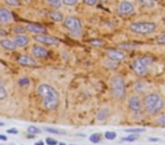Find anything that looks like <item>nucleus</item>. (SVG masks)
Instances as JSON below:
<instances>
[{
  "label": "nucleus",
  "instance_id": "obj_23",
  "mask_svg": "<svg viewBox=\"0 0 165 145\" xmlns=\"http://www.w3.org/2000/svg\"><path fill=\"white\" fill-rule=\"evenodd\" d=\"M139 136L137 134H133V135H130V136H127V137H123L122 140H126V142H135V140H138Z\"/></svg>",
  "mask_w": 165,
  "mask_h": 145
},
{
  "label": "nucleus",
  "instance_id": "obj_44",
  "mask_svg": "<svg viewBox=\"0 0 165 145\" xmlns=\"http://www.w3.org/2000/svg\"><path fill=\"white\" fill-rule=\"evenodd\" d=\"M4 125H5L4 122H1V121H0V127H1V126H4Z\"/></svg>",
  "mask_w": 165,
  "mask_h": 145
},
{
  "label": "nucleus",
  "instance_id": "obj_27",
  "mask_svg": "<svg viewBox=\"0 0 165 145\" xmlns=\"http://www.w3.org/2000/svg\"><path fill=\"white\" fill-rule=\"evenodd\" d=\"M140 61H142L144 65L146 66H149L151 64V61H153V59H151V57H144V58H140Z\"/></svg>",
  "mask_w": 165,
  "mask_h": 145
},
{
  "label": "nucleus",
  "instance_id": "obj_6",
  "mask_svg": "<svg viewBox=\"0 0 165 145\" xmlns=\"http://www.w3.org/2000/svg\"><path fill=\"white\" fill-rule=\"evenodd\" d=\"M131 68H132V70L136 73V75L140 76V77L146 76L147 73H148L147 67L142 64V61H140V59H137V60L132 61L131 62Z\"/></svg>",
  "mask_w": 165,
  "mask_h": 145
},
{
  "label": "nucleus",
  "instance_id": "obj_2",
  "mask_svg": "<svg viewBox=\"0 0 165 145\" xmlns=\"http://www.w3.org/2000/svg\"><path fill=\"white\" fill-rule=\"evenodd\" d=\"M144 104H145L147 112L151 113V115H155V113H158L163 110L165 102L160 95L156 93H151L145 98Z\"/></svg>",
  "mask_w": 165,
  "mask_h": 145
},
{
  "label": "nucleus",
  "instance_id": "obj_9",
  "mask_svg": "<svg viewBox=\"0 0 165 145\" xmlns=\"http://www.w3.org/2000/svg\"><path fill=\"white\" fill-rule=\"evenodd\" d=\"M133 10H135V7L130 1H122L118 8L119 14L121 15H130L133 13Z\"/></svg>",
  "mask_w": 165,
  "mask_h": 145
},
{
  "label": "nucleus",
  "instance_id": "obj_31",
  "mask_svg": "<svg viewBox=\"0 0 165 145\" xmlns=\"http://www.w3.org/2000/svg\"><path fill=\"white\" fill-rule=\"evenodd\" d=\"M90 43L94 47H102L103 46V41L102 40H90Z\"/></svg>",
  "mask_w": 165,
  "mask_h": 145
},
{
  "label": "nucleus",
  "instance_id": "obj_13",
  "mask_svg": "<svg viewBox=\"0 0 165 145\" xmlns=\"http://www.w3.org/2000/svg\"><path fill=\"white\" fill-rule=\"evenodd\" d=\"M47 50L45 48L43 47H40V46H34L32 48V55H34L35 57L38 58H45L47 56Z\"/></svg>",
  "mask_w": 165,
  "mask_h": 145
},
{
  "label": "nucleus",
  "instance_id": "obj_32",
  "mask_svg": "<svg viewBox=\"0 0 165 145\" xmlns=\"http://www.w3.org/2000/svg\"><path fill=\"white\" fill-rule=\"evenodd\" d=\"M6 98H7V91H6L5 87L0 86V100H4Z\"/></svg>",
  "mask_w": 165,
  "mask_h": 145
},
{
  "label": "nucleus",
  "instance_id": "obj_38",
  "mask_svg": "<svg viewBox=\"0 0 165 145\" xmlns=\"http://www.w3.org/2000/svg\"><path fill=\"white\" fill-rule=\"evenodd\" d=\"M157 43H158V44H165V34L164 35L158 36V39H157Z\"/></svg>",
  "mask_w": 165,
  "mask_h": 145
},
{
  "label": "nucleus",
  "instance_id": "obj_43",
  "mask_svg": "<svg viewBox=\"0 0 165 145\" xmlns=\"http://www.w3.org/2000/svg\"><path fill=\"white\" fill-rule=\"evenodd\" d=\"M35 145H43V142H42V140H40V142H36V143H35Z\"/></svg>",
  "mask_w": 165,
  "mask_h": 145
},
{
  "label": "nucleus",
  "instance_id": "obj_25",
  "mask_svg": "<svg viewBox=\"0 0 165 145\" xmlns=\"http://www.w3.org/2000/svg\"><path fill=\"white\" fill-rule=\"evenodd\" d=\"M126 133H135V134H138V133H144L145 129L144 128H130V129H124Z\"/></svg>",
  "mask_w": 165,
  "mask_h": 145
},
{
  "label": "nucleus",
  "instance_id": "obj_3",
  "mask_svg": "<svg viewBox=\"0 0 165 145\" xmlns=\"http://www.w3.org/2000/svg\"><path fill=\"white\" fill-rule=\"evenodd\" d=\"M129 30L137 34H151L156 31V24L151 22H136L129 26Z\"/></svg>",
  "mask_w": 165,
  "mask_h": 145
},
{
  "label": "nucleus",
  "instance_id": "obj_11",
  "mask_svg": "<svg viewBox=\"0 0 165 145\" xmlns=\"http://www.w3.org/2000/svg\"><path fill=\"white\" fill-rule=\"evenodd\" d=\"M13 20V14L6 8H0V24H8Z\"/></svg>",
  "mask_w": 165,
  "mask_h": 145
},
{
  "label": "nucleus",
  "instance_id": "obj_40",
  "mask_svg": "<svg viewBox=\"0 0 165 145\" xmlns=\"http://www.w3.org/2000/svg\"><path fill=\"white\" fill-rule=\"evenodd\" d=\"M7 133H8V134H17V133H18V131L13 128V129H8V131H7Z\"/></svg>",
  "mask_w": 165,
  "mask_h": 145
},
{
  "label": "nucleus",
  "instance_id": "obj_14",
  "mask_svg": "<svg viewBox=\"0 0 165 145\" xmlns=\"http://www.w3.org/2000/svg\"><path fill=\"white\" fill-rule=\"evenodd\" d=\"M29 42V36L23 35V34H18V35L15 36V39H14V43L16 44V47H19V48L25 47Z\"/></svg>",
  "mask_w": 165,
  "mask_h": 145
},
{
  "label": "nucleus",
  "instance_id": "obj_45",
  "mask_svg": "<svg viewBox=\"0 0 165 145\" xmlns=\"http://www.w3.org/2000/svg\"><path fill=\"white\" fill-rule=\"evenodd\" d=\"M59 145H66V144H65V143H60Z\"/></svg>",
  "mask_w": 165,
  "mask_h": 145
},
{
  "label": "nucleus",
  "instance_id": "obj_22",
  "mask_svg": "<svg viewBox=\"0 0 165 145\" xmlns=\"http://www.w3.org/2000/svg\"><path fill=\"white\" fill-rule=\"evenodd\" d=\"M142 5L146 6V7H153V6H155V2H154V0H138Z\"/></svg>",
  "mask_w": 165,
  "mask_h": 145
},
{
  "label": "nucleus",
  "instance_id": "obj_47",
  "mask_svg": "<svg viewBox=\"0 0 165 145\" xmlns=\"http://www.w3.org/2000/svg\"><path fill=\"white\" fill-rule=\"evenodd\" d=\"M71 145H74V144H71Z\"/></svg>",
  "mask_w": 165,
  "mask_h": 145
},
{
  "label": "nucleus",
  "instance_id": "obj_18",
  "mask_svg": "<svg viewBox=\"0 0 165 145\" xmlns=\"http://www.w3.org/2000/svg\"><path fill=\"white\" fill-rule=\"evenodd\" d=\"M108 109H106V108L101 109V111L97 113V120L103 121V120H105L108 118Z\"/></svg>",
  "mask_w": 165,
  "mask_h": 145
},
{
  "label": "nucleus",
  "instance_id": "obj_5",
  "mask_svg": "<svg viewBox=\"0 0 165 145\" xmlns=\"http://www.w3.org/2000/svg\"><path fill=\"white\" fill-rule=\"evenodd\" d=\"M65 26L72 33H77V34H79L81 30L80 20L77 17H72V16H69L65 19Z\"/></svg>",
  "mask_w": 165,
  "mask_h": 145
},
{
  "label": "nucleus",
  "instance_id": "obj_21",
  "mask_svg": "<svg viewBox=\"0 0 165 145\" xmlns=\"http://www.w3.org/2000/svg\"><path fill=\"white\" fill-rule=\"evenodd\" d=\"M104 136H105L106 140H115V137H117V133H114V131H106V133L104 134Z\"/></svg>",
  "mask_w": 165,
  "mask_h": 145
},
{
  "label": "nucleus",
  "instance_id": "obj_46",
  "mask_svg": "<svg viewBox=\"0 0 165 145\" xmlns=\"http://www.w3.org/2000/svg\"><path fill=\"white\" fill-rule=\"evenodd\" d=\"M101 1H108V0H101Z\"/></svg>",
  "mask_w": 165,
  "mask_h": 145
},
{
  "label": "nucleus",
  "instance_id": "obj_26",
  "mask_svg": "<svg viewBox=\"0 0 165 145\" xmlns=\"http://www.w3.org/2000/svg\"><path fill=\"white\" fill-rule=\"evenodd\" d=\"M7 5L9 6H13V7H17V6L20 5V2H19V0H4Z\"/></svg>",
  "mask_w": 165,
  "mask_h": 145
},
{
  "label": "nucleus",
  "instance_id": "obj_24",
  "mask_svg": "<svg viewBox=\"0 0 165 145\" xmlns=\"http://www.w3.org/2000/svg\"><path fill=\"white\" fill-rule=\"evenodd\" d=\"M90 140L92 143H99L101 140V135L99 134H93L92 136H90Z\"/></svg>",
  "mask_w": 165,
  "mask_h": 145
},
{
  "label": "nucleus",
  "instance_id": "obj_20",
  "mask_svg": "<svg viewBox=\"0 0 165 145\" xmlns=\"http://www.w3.org/2000/svg\"><path fill=\"white\" fill-rule=\"evenodd\" d=\"M47 2L49 4L50 6H52L53 8H59L60 6H61V0H47Z\"/></svg>",
  "mask_w": 165,
  "mask_h": 145
},
{
  "label": "nucleus",
  "instance_id": "obj_42",
  "mask_svg": "<svg viewBox=\"0 0 165 145\" xmlns=\"http://www.w3.org/2000/svg\"><path fill=\"white\" fill-rule=\"evenodd\" d=\"M149 142H158V138H154V137H151V138H149Z\"/></svg>",
  "mask_w": 165,
  "mask_h": 145
},
{
  "label": "nucleus",
  "instance_id": "obj_28",
  "mask_svg": "<svg viewBox=\"0 0 165 145\" xmlns=\"http://www.w3.org/2000/svg\"><path fill=\"white\" fill-rule=\"evenodd\" d=\"M27 131H29V134H38V133L41 131V129L35 126H29V128H27Z\"/></svg>",
  "mask_w": 165,
  "mask_h": 145
},
{
  "label": "nucleus",
  "instance_id": "obj_41",
  "mask_svg": "<svg viewBox=\"0 0 165 145\" xmlns=\"http://www.w3.org/2000/svg\"><path fill=\"white\" fill-rule=\"evenodd\" d=\"M0 140H7V136L1 135V134H0Z\"/></svg>",
  "mask_w": 165,
  "mask_h": 145
},
{
  "label": "nucleus",
  "instance_id": "obj_10",
  "mask_svg": "<svg viewBox=\"0 0 165 145\" xmlns=\"http://www.w3.org/2000/svg\"><path fill=\"white\" fill-rule=\"evenodd\" d=\"M108 57L111 59V60L114 61H121L126 58V55L124 52L119 51V50H114V49H111V50H108Z\"/></svg>",
  "mask_w": 165,
  "mask_h": 145
},
{
  "label": "nucleus",
  "instance_id": "obj_35",
  "mask_svg": "<svg viewBox=\"0 0 165 145\" xmlns=\"http://www.w3.org/2000/svg\"><path fill=\"white\" fill-rule=\"evenodd\" d=\"M47 145H58V142L56 140L51 138V137H47Z\"/></svg>",
  "mask_w": 165,
  "mask_h": 145
},
{
  "label": "nucleus",
  "instance_id": "obj_19",
  "mask_svg": "<svg viewBox=\"0 0 165 145\" xmlns=\"http://www.w3.org/2000/svg\"><path fill=\"white\" fill-rule=\"evenodd\" d=\"M44 131L47 133H52V134H59V135H65L66 131H61V129H57V128H53V127H45Z\"/></svg>",
  "mask_w": 165,
  "mask_h": 145
},
{
  "label": "nucleus",
  "instance_id": "obj_4",
  "mask_svg": "<svg viewBox=\"0 0 165 145\" xmlns=\"http://www.w3.org/2000/svg\"><path fill=\"white\" fill-rule=\"evenodd\" d=\"M110 84L112 87V94H113L114 98H122L126 93V84H124V80H123L122 77L118 75L111 77Z\"/></svg>",
  "mask_w": 165,
  "mask_h": 145
},
{
  "label": "nucleus",
  "instance_id": "obj_36",
  "mask_svg": "<svg viewBox=\"0 0 165 145\" xmlns=\"http://www.w3.org/2000/svg\"><path fill=\"white\" fill-rule=\"evenodd\" d=\"M83 1H84V4H86L87 6H95L96 2H97V0H83Z\"/></svg>",
  "mask_w": 165,
  "mask_h": 145
},
{
  "label": "nucleus",
  "instance_id": "obj_33",
  "mask_svg": "<svg viewBox=\"0 0 165 145\" xmlns=\"http://www.w3.org/2000/svg\"><path fill=\"white\" fill-rule=\"evenodd\" d=\"M14 31L16 33H18V34H23V33H25L26 28H24L23 26H16V27L14 28Z\"/></svg>",
  "mask_w": 165,
  "mask_h": 145
},
{
  "label": "nucleus",
  "instance_id": "obj_8",
  "mask_svg": "<svg viewBox=\"0 0 165 145\" xmlns=\"http://www.w3.org/2000/svg\"><path fill=\"white\" fill-rule=\"evenodd\" d=\"M129 108H130V110L133 111V112H140V110H142V101H140V99L136 96V95H133L131 98L129 99Z\"/></svg>",
  "mask_w": 165,
  "mask_h": 145
},
{
  "label": "nucleus",
  "instance_id": "obj_29",
  "mask_svg": "<svg viewBox=\"0 0 165 145\" xmlns=\"http://www.w3.org/2000/svg\"><path fill=\"white\" fill-rule=\"evenodd\" d=\"M61 2L66 6H75L77 5L78 0H61Z\"/></svg>",
  "mask_w": 165,
  "mask_h": 145
},
{
  "label": "nucleus",
  "instance_id": "obj_16",
  "mask_svg": "<svg viewBox=\"0 0 165 145\" xmlns=\"http://www.w3.org/2000/svg\"><path fill=\"white\" fill-rule=\"evenodd\" d=\"M49 17L52 19V20H54V22H57V23H60L63 20V15L60 13V11H58V10H51L50 13H49Z\"/></svg>",
  "mask_w": 165,
  "mask_h": 145
},
{
  "label": "nucleus",
  "instance_id": "obj_12",
  "mask_svg": "<svg viewBox=\"0 0 165 145\" xmlns=\"http://www.w3.org/2000/svg\"><path fill=\"white\" fill-rule=\"evenodd\" d=\"M18 62L20 65L23 66H29V67H36V62L34 60L33 58L26 56V55H23L18 58Z\"/></svg>",
  "mask_w": 165,
  "mask_h": 145
},
{
  "label": "nucleus",
  "instance_id": "obj_1",
  "mask_svg": "<svg viewBox=\"0 0 165 145\" xmlns=\"http://www.w3.org/2000/svg\"><path fill=\"white\" fill-rule=\"evenodd\" d=\"M38 94L42 98L43 106L47 110H56L59 104V94L54 87L47 84H41L38 87Z\"/></svg>",
  "mask_w": 165,
  "mask_h": 145
},
{
  "label": "nucleus",
  "instance_id": "obj_39",
  "mask_svg": "<svg viewBox=\"0 0 165 145\" xmlns=\"http://www.w3.org/2000/svg\"><path fill=\"white\" fill-rule=\"evenodd\" d=\"M7 35V31H5L4 28H0V36H6Z\"/></svg>",
  "mask_w": 165,
  "mask_h": 145
},
{
  "label": "nucleus",
  "instance_id": "obj_17",
  "mask_svg": "<svg viewBox=\"0 0 165 145\" xmlns=\"http://www.w3.org/2000/svg\"><path fill=\"white\" fill-rule=\"evenodd\" d=\"M0 44L1 47L6 49V50H10V51H14L16 49V44L14 43V41H10V40H1L0 41Z\"/></svg>",
  "mask_w": 165,
  "mask_h": 145
},
{
  "label": "nucleus",
  "instance_id": "obj_7",
  "mask_svg": "<svg viewBox=\"0 0 165 145\" xmlns=\"http://www.w3.org/2000/svg\"><path fill=\"white\" fill-rule=\"evenodd\" d=\"M34 39H35V41L44 43L47 46H57L60 42L58 39L53 38V36H49V35H44V34H36Z\"/></svg>",
  "mask_w": 165,
  "mask_h": 145
},
{
  "label": "nucleus",
  "instance_id": "obj_15",
  "mask_svg": "<svg viewBox=\"0 0 165 145\" xmlns=\"http://www.w3.org/2000/svg\"><path fill=\"white\" fill-rule=\"evenodd\" d=\"M26 30H29L31 32L38 33V34H44L47 33V28L43 27L42 25H38V24H29L26 26Z\"/></svg>",
  "mask_w": 165,
  "mask_h": 145
},
{
  "label": "nucleus",
  "instance_id": "obj_34",
  "mask_svg": "<svg viewBox=\"0 0 165 145\" xmlns=\"http://www.w3.org/2000/svg\"><path fill=\"white\" fill-rule=\"evenodd\" d=\"M119 48H121V49H133L136 47H131V44H128V43H120Z\"/></svg>",
  "mask_w": 165,
  "mask_h": 145
},
{
  "label": "nucleus",
  "instance_id": "obj_37",
  "mask_svg": "<svg viewBox=\"0 0 165 145\" xmlns=\"http://www.w3.org/2000/svg\"><path fill=\"white\" fill-rule=\"evenodd\" d=\"M156 122H157V124H160V125L165 126V116H162V117L157 118V119H156Z\"/></svg>",
  "mask_w": 165,
  "mask_h": 145
},
{
  "label": "nucleus",
  "instance_id": "obj_30",
  "mask_svg": "<svg viewBox=\"0 0 165 145\" xmlns=\"http://www.w3.org/2000/svg\"><path fill=\"white\" fill-rule=\"evenodd\" d=\"M18 85L19 86H26V85H29V78H26V77H23V78L18 80Z\"/></svg>",
  "mask_w": 165,
  "mask_h": 145
}]
</instances>
